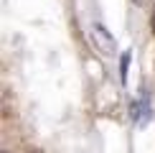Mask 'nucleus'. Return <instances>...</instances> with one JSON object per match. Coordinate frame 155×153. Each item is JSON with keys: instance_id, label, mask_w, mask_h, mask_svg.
Listing matches in <instances>:
<instances>
[{"instance_id": "f257e3e1", "label": "nucleus", "mask_w": 155, "mask_h": 153, "mask_svg": "<svg viewBox=\"0 0 155 153\" xmlns=\"http://www.w3.org/2000/svg\"><path fill=\"white\" fill-rule=\"evenodd\" d=\"M89 38H92V46L99 51L102 56H114V54H117V41H114V36L109 33L102 23H92Z\"/></svg>"}, {"instance_id": "f03ea898", "label": "nucleus", "mask_w": 155, "mask_h": 153, "mask_svg": "<svg viewBox=\"0 0 155 153\" xmlns=\"http://www.w3.org/2000/svg\"><path fill=\"white\" fill-rule=\"evenodd\" d=\"M130 115H132V120L137 125H147L153 120V102H150V94H147L145 89H140V97L132 102Z\"/></svg>"}, {"instance_id": "7ed1b4c3", "label": "nucleus", "mask_w": 155, "mask_h": 153, "mask_svg": "<svg viewBox=\"0 0 155 153\" xmlns=\"http://www.w3.org/2000/svg\"><path fill=\"white\" fill-rule=\"evenodd\" d=\"M130 59H132L130 51H125V56L120 59V79H122V84H127V69H130Z\"/></svg>"}, {"instance_id": "20e7f679", "label": "nucleus", "mask_w": 155, "mask_h": 153, "mask_svg": "<svg viewBox=\"0 0 155 153\" xmlns=\"http://www.w3.org/2000/svg\"><path fill=\"white\" fill-rule=\"evenodd\" d=\"M150 25H153V31H155V8H153V18H150Z\"/></svg>"}, {"instance_id": "39448f33", "label": "nucleus", "mask_w": 155, "mask_h": 153, "mask_svg": "<svg viewBox=\"0 0 155 153\" xmlns=\"http://www.w3.org/2000/svg\"><path fill=\"white\" fill-rule=\"evenodd\" d=\"M143 3H145V0H135V5H143Z\"/></svg>"}, {"instance_id": "423d86ee", "label": "nucleus", "mask_w": 155, "mask_h": 153, "mask_svg": "<svg viewBox=\"0 0 155 153\" xmlns=\"http://www.w3.org/2000/svg\"><path fill=\"white\" fill-rule=\"evenodd\" d=\"M31 153H38V151H31Z\"/></svg>"}]
</instances>
